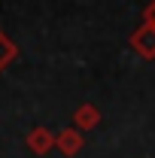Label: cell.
<instances>
[{
  "label": "cell",
  "instance_id": "6da1fadb",
  "mask_svg": "<svg viewBox=\"0 0 155 158\" xmlns=\"http://www.w3.org/2000/svg\"><path fill=\"white\" fill-rule=\"evenodd\" d=\"M128 43L143 61H155V27L152 24H137L128 37Z\"/></svg>",
  "mask_w": 155,
  "mask_h": 158
},
{
  "label": "cell",
  "instance_id": "277c9868",
  "mask_svg": "<svg viewBox=\"0 0 155 158\" xmlns=\"http://www.w3.org/2000/svg\"><path fill=\"white\" fill-rule=\"evenodd\" d=\"M97 125H100V110H97L94 103H79L76 110H73V128L76 131H94Z\"/></svg>",
  "mask_w": 155,
  "mask_h": 158
},
{
  "label": "cell",
  "instance_id": "7a4b0ae2",
  "mask_svg": "<svg viewBox=\"0 0 155 158\" xmlns=\"http://www.w3.org/2000/svg\"><path fill=\"white\" fill-rule=\"evenodd\" d=\"M82 146H85V137H82V131H76L73 125L55 134V149H58L61 155H67V158L79 155V149H82Z\"/></svg>",
  "mask_w": 155,
  "mask_h": 158
},
{
  "label": "cell",
  "instance_id": "8992f818",
  "mask_svg": "<svg viewBox=\"0 0 155 158\" xmlns=\"http://www.w3.org/2000/svg\"><path fill=\"white\" fill-rule=\"evenodd\" d=\"M143 24H152L155 27V0H149V3L143 6Z\"/></svg>",
  "mask_w": 155,
  "mask_h": 158
},
{
  "label": "cell",
  "instance_id": "5b68a950",
  "mask_svg": "<svg viewBox=\"0 0 155 158\" xmlns=\"http://www.w3.org/2000/svg\"><path fill=\"white\" fill-rule=\"evenodd\" d=\"M15 58H19V46H15V40L6 37V34L0 31V73H3Z\"/></svg>",
  "mask_w": 155,
  "mask_h": 158
},
{
  "label": "cell",
  "instance_id": "3957f363",
  "mask_svg": "<svg viewBox=\"0 0 155 158\" xmlns=\"http://www.w3.org/2000/svg\"><path fill=\"white\" fill-rule=\"evenodd\" d=\"M24 143H27V149H31L34 155H49V152L55 149V134H52L49 128L37 125V128H31V131H27Z\"/></svg>",
  "mask_w": 155,
  "mask_h": 158
}]
</instances>
